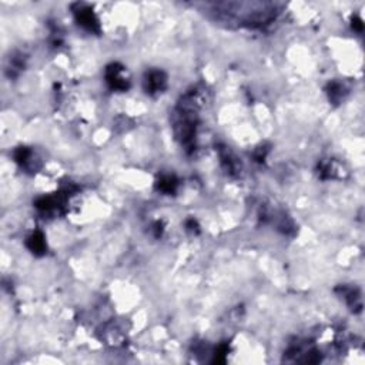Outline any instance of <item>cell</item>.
Here are the masks:
<instances>
[{"label":"cell","mask_w":365,"mask_h":365,"mask_svg":"<svg viewBox=\"0 0 365 365\" xmlns=\"http://www.w3.org/2000/svg\"><path fill=\"white\" fill-rule=\"evenodd\" d=\"M75 9V17L77 20V23L82 26L83 29H86L87 32L91 33H99L100 26H99V19L96 17L94 12L91 10L89 6L86 5H76Z\"/></svg>","instance_id":"6da1fadb"},{"label":"cell","mask_w":365,"mask_h":365,"mask_svg":"<svg viewBox=\"0 0 365 365\" xmlns=\"http://www.w3.org/2000/svg\"><path fill=\"white\" fill-rule=\"evenodd\" d=\"M27 247L29 250L36 254V256H42L46 253V240H44V235L40 231H34L29 238H27Z\"/></svg>","instance_id":"277c9868"},{"label":"cell","mask_w":365,"mask_h":365,"mask_svg":"<svg viewBox=\"0 0 365 365\" xmlns=\"http://www.w3.org/2000/svg\"><path fill=\"white\" fill-rule=\"evenodd\" d=\"M167 84V77L163 72L160 70H151L146 75L144 79V89L150 94H154V93H161V90L166 89Z\"/></svg>","instance_id":"3957f363"},{"label":"cell","mask_w":365,"mask_h":365,"mask_svg":"<svg viewBox=\"0 0 365 365\" xmlns=\"http://www.w3.org/2000/svg\"><path fill=\"white\" fill-rule=\"evenodd\" d=\"M177 180H175V177L173 175H164V177H161L160 178V181H158V190L163 191V193H166V194H171V193H174L175 189H177Z\"/></svg>","instance_id":"5b68a950"},{"label":"cell","mask_w":365,"mask_h":365,"mask_svg":"<svg viewBox=\"0 0 365 365\" xmlns=\"http://www.w3.org/2000/svg\"><path fill=\"white\" fill-rule=\"evenodd\" d=\"M342 90H344V87L341 86L340 83H330L328 86V94H330V99L332 101H338V100L342 97Z\"/></svg>","instance_id":"52a82bcc"},{"label":"cell","mask_w":365,"mask_h":365,"mask_svg":"<svg viewBox=\"0 0 365 365\" xmlns=\"http://www.w3.org/2000/svg\"><path fill=\"white\" fill-rule=\"evenodd\" d=\"M187 228H189L190 231H194V230H197V223H196L194 220H190V221H187Z\"/></svg>","instance_id":"ba28073f"},{"label":"cell","mask_w":365,"mask_h":365,"mask_svg":"<svg viewBox=\"0 0 365 365\" xmlns=\"http://www.w3.org/2000/svg\"><path fill=\"white\" fill-rule=\"evenodd\" d=\"M106 80L113 90H127V87H129V80L123 75V67L117 63L107 67Z\"/></svg>","instance_id":"7a4b0ae2"},{"label":"cell","mask_w":365,"mask_h":365,"mask_svg":"<svg viewBox=\"0 0 365 365\" xmlns=\"http://www.w3.org/2000/svg\"><path fill=\"white\" fill-rule=\"evenodd\" d=\"M220 157H221V163H223V166H224V168L227 170V173L232 174V173H235V171L238 170V163L235 161V158L232 157L231 153H230L228 150L223 151V153L220 154Z\"/></svg>","instance_id":"8992f818"}]
</instances>
